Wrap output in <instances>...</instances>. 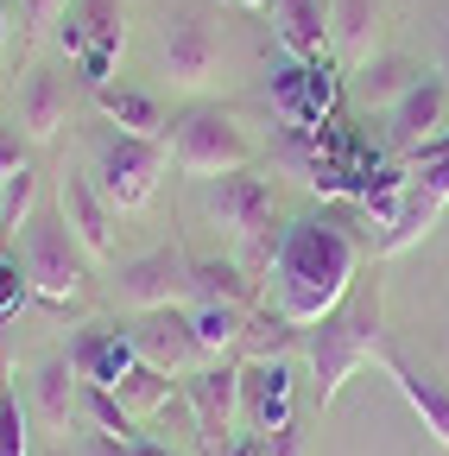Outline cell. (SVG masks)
Here are the masks:
<instances>
[{
  "label": "cell",
  "mask_w": 449,
  "mask_h": 456,
  "mask_svg": "<svg viewBox=\"0 0 449 456\" xmlns=\"http://www.w3.org/2000/svg\"><path fill=\"white\" fill-rule=\"evenodd\" d=\"M0 57H7V7H0Z\"/></svg>",
  "instance_id": "e575fe53"
},
{
  "label": "cell",
  "mask_w": 449,
  "mask_h": 456,
  "mask_svg": "<svg viewBox=\"0 0 449 456\" xmlns=\"http://www.w3.org/2000/svg\"><path fill=\"white\" fill-rule=\"evenodd\" d=\"M58 209L70 222V235L89 260H115V209L101 203L95 178H83V171H64L58 178Z\"/></svg>",
  "instance_id": "8fae6325"
},
{
  "label": "cell",
  "mask_w": 449,
  "mask_h": 456,
  "mask_svg": "<svg viewBox=\"0 0 449 456\" xmlns=\"http://www.w3.org/2000/svg\"><path fill=\"white\" fill-rule=\"evenodd\" d=\"M32 399H38V419L51 431H70L76 425V399H83V380L70 368V355H51L38 374H32Z\"/></svg>",
  "instance_id": "d6986e66"
},
{
  "label": "cell",
  "mask_w": 449,
  "mask_h": 456,
  "mask_svg": "<svg viewBox=\"0 0 449 456\" xmlns=\"http://www.w3.org/2000/svg\"><path fill=\"white\" fill-rule=\"evenodd\" d=\"M380 374L392 380V387H399L405 393V406L424 419V431L449 450V387L437 380V374H418L412 362H399V355H392V349H380Z\"/></svg>",
  "instance_id": "5bb4252c"
},
{
  "label": "cell",
  "mask_w": 449,
  "mask_h": 456,
  "mask_svg": "<svg viewBox=\"0 0 449 456\" xmlns=\"http://www.w3.org/2000/svg\"><path fill=\"white\" fill-rule=\"evenodd\" d=\"M329 26H335V51L349 64H367L373 57V26H380L373 0H329Z\"/></svg>",
  "instance_id": "603a6c76"
},
{
  "label": "cell",
  "mask_w": 449,
  "mask_h": 456,
  "mask_svg": "<svg viewBox=\"0 0 449 456\" xmlns=\"http://www.w3.org/2000/svg\"><path fill=\"white\" fill-rule=\"evenodd\" d=\"M0 456H26V406L13 387H0Z\"/></svg>",
  "instance_id": "83f0119b"
},
{
  "label": "cell",
  "mask_w": 449,
  "mask_h": 456,
  "mask_svg": "<svg viewBox=\"0 0 449 456\" xmlns=\"http://www.w3.org/2000/svg\"><path fill=\"white\" fill-rule=\"evenodd\" d=\"M26 298H32V279H26V260L0 248V323H13V317L26 311Z\"/></svg>",
  "instance_id": "4316f807"
},
{
  "label": "cell",
  "mask_w": 449,
  "mask_h": 456,
  "mask_svg": "<svg viewBox=\"0 0 449 456\" xmlns=\"http://www.w3.org/2000/svg\"><path fill=\"white\" fill-rule=\"evenodd\" d=\"M127 336H133L140 362L158 368V374H172V380H184V374L203 368L196 330H190V305H178V311H146V317L127 323Z\"/></svg>",
  "instance_id": "9c48e42d"
},
{
  "label": "cell",
  "mask_w": 449,
  "mask_h": 456,
  "mask_svg": "<svg viewBox=\"0 0 449 456\" xmlns=\"http://www.w3.org/2000/svg\"><path fill=\"white\" fill-rule=\"evenodd\" d=\"M241 399H247V419H253L260 437L292 431V368H285V355L278 362H247L241 368Z\"/></svg>",
  "instance_id": "4fadbf2b"
},
{
  "label": "cell",
  "mask_w": 449,
  "mask_h": 456,
  "mask_svg": "<svg viewBox=\"0 0 449 456\" xmlns=\"http://www.w3.org/2000/svg\"><path fill=\"white\" fill-rule=\"evenodd\" d=\"M266 456H304V437L298 431H272L266 437Z\"/></svg>",
  "instance_id": "f546056e"
},
{
  "label": "cell",
  "mask_w": 449,
  "mask_h": 456,
  "mask_svg": "<svg viewBox=\"0 0 449 456\" xmlns=\"http://www.w3.org/2000/svg\"><path fill=\"white\" fill-rule=\"evenodd\" d=\"M172 171V140H133V134H108L95 146V191L115 216H133L158 197V178Z\"/></svg>",
  "instance_id": "5b68a950"
},
{
  "label": "cell",
  "mask_w": 449,
  "mask_h": 456,
  "mask_svg": "<svg viewBox=\"0 0 449 456\" xmlns=\"http://www.w3.org/2000/svg\"><path fill=\"white\" fill-rule=\"evenodd\" d=\"M38 209V171L26 165L20 178H7L0 184V235H7V228H26V216Z\"/></svg>",
  "instance_id": "484cf974"
},
{
  "label": "cell",
  "mask_w": 449,
  "mask_h": 456,
  "mask_svg": "<svg viewBox=\"0 0 449 456\" xmlns=\"http://www.w3.org/2000/svg\"><path fill=\"white\" fill-rule=\"evenodd\" d=\"M292 336H298V323H285L272 305H260L247 317V336H241V362H278L292 349Z\"/></svg>",
  "instance_id": "d4e9b609"
},
{
  "label": "cell",
  "mask_w": 449,
  "mask_h": 456,
  "mask_svg": "<svg viewBox=\"0 0 449 456\" xmlns=\"http://www.w3.org/2000/svg\"><path fill=\"white\" fill-rule=\"evenodd\" d=\"M95 456H172V450L152 444V437H140V444H115V450H95Z\"/></svg>",
  "instance_id": "1f68e13d"
},
{
  "label": "cell",
  "mask_w": 449,
  "mask_h": 456,
  "mask_svg": "<svg viewBox=\"0 0 449 456\" xmlns=\"http://www.w3.org/2000/svg\"><path fill=\"white\" fill-rule=\"evenodd\" d=\"M158 57H164L172 89H209L215 64H221V45H215V32L196 13H178L172 26H164V38H158Z\"/></svg>",
  "instance_id": "30bf717a"
},
{
  "label": "cell",
  "mask_w": 449,
  "mask_h": 456,
  "mask_svg": "<svg viewBox=\"0 0 449 456\" xmlns=\"http://www.w3.org/2000/svg\"><path fill=\"white\" fill-rule=\"evenodd\" d=\"M361 260H367V235L349 209L304 216L292 228H278V248H272V266H266V305L285 323L310 330L355 292Z\"/></svg>",
  "instance_id": "6da1fadb"
},
{
  "label": "cell",
  "mask_w": 449,
  "mask_h": 456,
  "mask_svg": "<svg viewBox=\"0 0 449 456\" xmlns=\"http://www.w3.org/2000/svg\"><path fill=\"white\" fill-rule=\"evenodd\" d=\"M20 127L32 146H51L64 127H70V83L51 77V70H32L26 89H20Z\"/></svg>",
  "instance_id": "9a60e30c"
},
{
  "label": "cell",
  "mask_w": 449,
  "mask_h": 456,
  "mask_svg": "<svg viewBox=\"0 0 449 456\" xmlns=\"http://www.w3.org/2000/svg\"><path fill=\"white\" fill-rule=\"evenodd\" d=\"M247 317H253V311H241V305H190V330H196L203 362H229V355H241Z\"/></svg>",
  "instance_id": "ffe728a7"
},
{
  "label": "cell",
  "mask_w": 449,
  "mask_h": 456,
  "mask_svg": "<svg viewBox=\"0 0 449 456\" xmlns=\"http://www.w3.org/2000/svg\"><path fill=\"white\" fill-rule=\"evenodd\" d=\"M278 45L292 51V64H323L329 32H323V0H272Z\"/></svg>",
  "instance_id": "2e32d148"
},
{
  "label": "cell",
  "mask_w": 449,
  "mask_h": 456,
  "mask_svg": "<svg viewBox=\"0 0 449 456\" xmlns=\"http://www.w3.org/2000/svg\"><path fill=\"white\" fill-rule=\"evenodd\" d=\"M215 456H266V437H260V431H247V437H235L229 450H215Z\"/></svg>",
  "instance_id": "d6a6232c"
},
{
  "label": "cell",
  "mask_w": 449,
  "mask_h": 456,
  "mask_svg": "<svg viewBox=\"0 0 449 456\" xmlns=\"http://www.w3.org/2000/svg\"><path fill=\"white\" fill-rule=\"evenodd\" d=\"M70 368H76L83 387H115L127 368H140V349H133L127 330L89 323V330H76V342H70Z\"/></svg>",
  "instance_id": "7c38bea8"
},
{
  "label": "cell",
  "mask_w": 449,
  "mask_h": 456,
  "mask_svg": "<svg viewBox=\"0 0 449 456\" xmlns=\"http://www.w3.org/2000/svg\"><path fill=\"white\" fill-rule=\"evenodd\" d=\"M418 77H424V70H412L405 57H367V64H355L349 95H355L361 108H399V95H405Z\"/></svg>",
  "instance_id": "44dd1931"
},
{
  "label": "cell",
  "mask_w": 449,
  "mask_h": 456,
  "mask_svg": "<svg viewBox=\"0 0 449 456\" xmlns=\"http://www.w3.org/2000/svg\"><path fill=\"white\" fill-rule=\"evenodd\" d=\"M20 171H26V140H20L13 127H0V184L20 178Z\"/></svg>",
  "instance_id": "f1b7e54d"
},
{
  "label": "cell",
  "mask_w": 449,
  "mask_h": 456,
  "mask_svg": "<svg viewBox=\"0 0 449 456\" xmlns=\"http://www.w3.org/2000/svg\"><path fill=\"white\" fill-rule=\"evenodd\" d=\"M95 108H101V121H115V134H133V140H164V114L152 95L140 89H95Z\"/></svg>",
  "instance_id": "7402d4cb"
},
{
  "label": "cell",
  "mask_w": 449,
  "mask_h": 456,
  "mask_svg": "<svg viewBox=\"0 0 449 456\" xmlns=\"http://www.w3.org/2000/svg\"><path fill=\"white\" fill-rule=\"evenodd\" d=\"M108 393H115L121 399V406L133 412V425L140 419H164V412H172V406H184V380H172V374H158V368H127L115 387H108Z\"/></svg>",
  "instance_id": "ac0fdd59"
},
{
  "label": "cell",
  "mask_w": 449,
  "mask_h": 456,
  "mask_svg": "<svg viewBox=\"0 0 449 456\" xmlns=\"http://www.w3.org/2000/svg\"><path fill=\"white\" fill-rule=\"evenodd\" d=\"M164 140H172V165L184 171V178H229V171H247L260 159L253 134L235 121L229 108H190L178 114L172 127H164Z\"/></svg>",
  "instance_id": "277c9868"
},
{
  "label": "cell",
  "mask_w": 449,
  "mask_h": 456,
  "mask_svg": "<svg viewBox=\"0 0 449 456\" xmlns=\"http://www.w3.org/2000/svg\"><path fill=\"white\" fill-rule=\"evenodd\" d=\"M443 102H449V83H443V77H418V83L399 95V108H392V140H399L405 152L424 146L430 127L443 121Z\"/></svg>",
  "instance_id": "e0dca14e"
},
{
  "label": "cell",
  "mask_w": 449,
  "mask_h": 456,
  "mask_svg": "<svg viewBox=\"0 0 449 456\" xmlns=\"http://www.w3.org/2000/svg\"><path fill=\"white\" fill-rule=\"evenodd\" d=\"M64 51L76 57V83L89 89H108V70H115L121 57V13L115 0H76L70 7V26H64Z\"/></svg>",
  "instance_id": "ba28073f"
},
{
  "label": "cell",
  "mask_w": 449,
  "mask_h": 456,
  "mask_svg": "<svg viewBox=\"0 0 449 456\" xmlns=\"http://www.w3.org/2000/svg\"><path fill=\"white\" fill-rule=\"evenodd\" d=\"M76 419H89L95 425V437H108V444H140V425H133V412L121 406L108 387H83V399H76Z\"/></svg>",
  "instance_id": "cb8c5ba5"
},
{
  "label": "cell",
  "mask_w": 449,
  "mask_h": 456,
  "mask_svg": "<svg viewBox=\"0 0 449 456\" xmlns=\"http://www.w3.org/2000/svg\"><path fill=\"white\" fill-rule=\"evenodd\" d=\"M20 260H26V279H32V298L51 305V311H70L83 298V266L89 254L76 248L70 222L58 203H38L20 228Z\"/></svg>",
  "instance_id": "3957f363"
},
{
  "label": "cell",
  "mask_w": 449,
  "mask_h": 456,
  "mask_svg": "<svg viewBox=\"0 0 449 456\" xmlns=\"http://www.w3.org/2000/svg\"><path fill=\"white\" fill-rule=\"evenodd\" d=\"M108 292L127 317H146V311H178L190 305V254L184 248H152V254H133L115 266Z\"/></svg>",
  "instance_id": "8992f818"
},
{
  "label": "cell",
  "mask_w": 449,
  "mask_h": 456,
  "mask_svg": "<svg viewBox=\"0 0 449 456\" xmlns=\"http://www.w3.org/2000/svg\"><path fill=\"white\" fill-rule=\"evenodd\" d=\"M380 349H386V285L367 273V279H355V292L335 305L323 323H310L317 406H335V393L349 387V374L380 362Z\"/></svg>",
  "instance_id": "7a4b0ae2"
},
{
  "label": "cell",
  "mask_w": 449,
  "mask_h": 456,
  "mask_svg": "<svg viewBox=\"0 0 449 456\" xmlns=\"http://www.w3.org/2000/svg\"><path fill=\"white\" fill-rule=\"evenodd\" d=\"M241 7H247V13H272V0H241Z\"/></svg>",
  "instance_id": "836d02e7"
},
{
  "label": "cell",
  "mask_w": 449,
  "mask_h": 456,
  "mask_svg": "<svg viewBox=\"0 0 449 456\" xmlns=\"http://www.w3.org/2000/svg\"><path fill=\"white\" fill-rule=\"evenodd\" d=\"M184 412H190V425H196L203 456L229 450V444L241 437V419H247L241 368H235V362H203L196 374H184Z\"/></svg>",
  "instance_id": "52a82bcc"
},
{
  "label": "cell",
  "mask_w": 449,
  "mask_h": 456,
  "mask_svg": "<svg viewBox=\"0 0 449 456\" xmlns=\"http://www.w3.org/2000/svg\"><path fill=\"white\" fill-rule=\"evenodd\" d=\"M64 7H70V0H26V20H32V26H51Z\"/></svg>",
  "instance_id": "4dcf8cb0"
}]
</instances>
